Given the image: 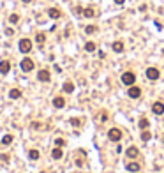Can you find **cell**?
Listing matches in <instances>:
<instances>
[{"instance_id": "obj_29", "label": "cell", "mask_w": 164, "mask_h": 173, "mask_svg": "<svg viewBox=\"0 0 164 173\" xmlns=\"http://www.w3.org/2000/svg\"><path fill=\"white\" fill-rule=\"evenodd\" d=\"M101 118H102V120H106V118H108V113H106V111H102V113H101Z\"/></svg>"}, {"instance_id": "obj_16", "label": "cell", "mask_w": 164, "mask_h": 173, "mask_svg": "<svg viewBox=\"0 0 164 173\" xmlns=\"http://www.w3.org/2000/svg\"><path fill=\"white\" fill-rule=\"evenodd\" d=\"M9 97L11 99H19L21 97V90L19 89H11L9 90Z\"/></svg>"}, {"instance_id": "obj_6", "label": "cell", "mask_w": 164, "mask_h": 173, "mask_svg": "<svg viewBox=\"0 0 164 173\" xmlns=\"http://www.w3.org/2000/svg\"><path fill=\"white\" fill-rule=\"evenodd\" d=\"M127 95H129L131 99H138V97H141V89H139V86L131 85V86H129V90H127Z\"/></svg>"}, {"instance_id": "obj_27", "label": "cell", "mask_w": 164, "mask_h": 173, "mask_svg": "<svg viewBox=\"0 0 164 173\" xmlns=\"http://www.w3.org/2000/svg\"><path fill=\"white\" fill-rule=\"evenodd\" d=\"M55 143H57V147H64V145H65V140H64V138H57Z\"/></svg>"}, {"instance_id": "obj_23", "label": "cell", "mask_w": 164, "mask_h": 173, "mask_svg": "<svg viewBox=\"0 0 164 173\" xmlns=\"http://www.w3.org/2000/svg\"><path fill=\"white\" fill-rule=\"evenodd\" d=\"M35 41H37V44H44V41H46V35H44L42 32H39V34L35 35Z\"/></svg>"}, {"instance_id": "obj_10", "label": "cell", "mask_w": 164, "mask_h": 173, "mask_svg": "<svg viewBox=\"0 0 164 173\" xmlns=\"http://www.w3.org/2000/svg\"><path fill=\"white\" fill-rule=\"evenodd\" d=\"M125 168H127V171H131V173H138L139 170H141V164H139V163H134V161H131Z\"/></svg>"}, {"instance_id": "obj_1", "label": "cell", "mask_w": 164, "mask_h": 173, "mask_svg": "<svg viewBox=\"0 0 164 173\" xmlns=\"http://www.w3.org/2000/svg\"><path fill=\"white\" fill-rule=\"evenodd\" d=\"M122 83H124V85H127V86L134 85V83H136V74H134V73H131V71L124 73V74H122Z\"/></svg>"}, {"instance_id": "obj_30", "label": "cell", "mask_w": 164, "mask_h": 173, "mask_svg": "<svg viewBox=\"0 0 164 173\" xmlns=\"http://www.w3.org/2000/svg\"><path fill=\"white\" fill-rule=\"evenodd\" d=\"M124 2H125V0H115V4H118V6H122Z\"/></svg>"}, {"instance_id": "obj_24", "label": "cell", "mask_w": 164, "mask_h": 173, "mask_svg": "<svg viewBox=\"0 0 164 173\" xmlns=\"http://www.w3.org/2000/svg\"><path fill=\"white\" fill-rule=\"evenodd\" d=\"M150 138H152L150 131H147V129H143V133H141V140H143V141H148Z\"/></svg>"}, {"instance_id": "obj_15", "label": "cell", "mask_w": 164, "mask_h": 173, "mask_svg": "<svg viewBox=\"0 0 164 173\" xmlns=\"http://www.w3.org/2000/svg\"><path fill=\"white\" fill-rule=\"evenodd\" d=\"M62 156H64V152H62L60 147H55V148L51 150V157H53V159H62Z\"/></svg>"}, {"instance_id": "obj_18", "label": "cell", "mask_w": 164, "mask_h": 173, "mask_svg": "<svg viewBox=\"0 0 164 173\" xmlns=\"http://www.w3.org/2000/svg\"><path fill=\"white\" fill-rule=\"evenodd\" d=\"M83 16H85V18H93V16H95V11H93V7L83 9Z\"/></svg>"}, {"instance_id": "obj_12", "label": "cell", "mask_w": 164, "mask_h": 173, "mask_svg": "<svg viewBox=\"0 0 164 173\" xmlns=\"http://www.w3.org/2000/svg\"><path fill=\"white\" fill-rule=\"evenodd\" d=\"M53 106L60 110V108H64V106H65V99H64L62 95H57V97L53 99Z\"/></svg>"}, {"instance_id": "obj_11", "label": "cell", "mask_w": 164, "mask_h": 173, "mask_svg": "<svg viewBox=\"0 0 164 173\" xmlns=\"http://www.w3.org/2000/svg\"><path fill=\"white\" fill-rule=\"evenodd\" d=\"M48 16L53 18V19H58V18L62 16V11L57 9V7H51V9H48Z\"/></svg>"}, {"instance_id": "obj_3", "label": "cell", "mask_w": 164, "mask_h": 173, "mask_svg": "<svg viewBox=\"0 0 164 173\" xmlns=\"http://www.w3.org/2000/svg\"><path fill=\"white\" fill-rule=\"evenodd\" d=\"M108 138L111 141H120L122 140V131H120V129H116V127H113V129L108 131Z\"/></svg>"}, {"instance_id": "obj_5", "label": "cell", "mask_w": 164, "mask_h": 173, "mask_svg": "<svg viewBox=\"0 0 164 173\" xmlns=\"http://www.w3.org/2000/svg\"><path fill=\"white\" fill-rule=\"evenodd\" d=\"M145 74H147V78H148L150 81H155V80H159V76H161V73H159L157 67H148Z\"/></svg>"}, {"instance_id": "obj_14", "label": "cell", "mask_w": 164, "mask_h": 173, "mask_svg": "<svg viewBox=\"0 0 164 173\" xmlns=\"http://www.w3.org/2000/svg\"><path fill=\"white\" fill-rule=\"evenodd\" d=\"M125 154H127V157H131V159H136V157H138V154H139V150H138L136 147H129Z\"/></svg>"}, {"instance_id": "obj_8", "label": "cell", "mask_w": 164, "mask_h": 173, "mask_svg": "<svg viewBox=\"0 0 164 173\" xmlns=\"http://www.w3.org/2000/svg\"><path fill=\"white\" fill-rule=\"evenodd\" d=\"M152 111H154L155 115H164V102H161V101L154 102V106H152Z\"/></svg>"}, {"instance_id": "obj_4", "label": "cell", "mask_w": 164, "mask_h": 173, "mask_svg": "<svg viewBox=\"0 0 164 173\" xmlns=\"http://www.w3.org/2000/svg\"><path fill=\"white\" fill-rule=\"evenodd\" d=\"M18 46H19V51H21V53H28V51L32 50V41H30V39H21Z\"/></svg>"}, {"instance_id": "obj_25", "label": "cell", "mask_w": 164, "mask_h": 173, "mask_svg": "<svg viewBox=\"0 0 164 173\" xmlns=\"http://www.w3.org/2000/svg\"><path fill=\"white\" fill-rule=\"evenodd\" d=\"M148 124H150V122H148L145 117H143L141 120H139V127H141V129H147V127H148Z\"/></svg>"}, {"instance_id": "obj_9", "label": "cell", "mask_w": 164, "mask_h": 173, "mask_svg": "<svg viewBox=\"0 0 164 173\" xmlns=\"http://www.w3.org/2000/svg\"><path fill=\"white\" fill-rule=\"evenodd\" d=\"M11 71V62L9 60H2L0 62V74H7Z\"/></svg>"}, {"instance_id": "obj_22", "label": "cell", "mask_w": 164, "mask_h": 173, "mask_svg": "<svg viewBox=\"0 0 164 173\" xmlns=\"http://www.w3.org/2000/svg\"><path fill=\"white\" fill-rule=\"evenodd\" d=\"M85 32H86L88 35H92V34L97 32V27H95V25H86V27H85Z\"/></svg>"}, {"instance_id": "obj_31", "label": "cell", "mask_w": 164, "mask_h": 173, "mask_svg": "<svg viewBox=\"0 0 164 173\" xmlns=\"http://www.w3.org/2000/svg\"><path fill=\"white\" fill-rule=\"evenodd\" d=\"M21 2H25V4H30V2H32V0H21Z\"/></svg>"}, {"instance_id": "obj_20", "label": "cell", "mask_w": 164, "mask_h": 173, "mask_svg": "<svg viewBox=\"0 0 164 173\" xmlns=\"http://www.w3.org/2000/svg\"><path fill=\"white\" fill-rule=\"evenodd\" d=\"M73 90H74V85H73L71 81H65V83H64V92H67V94H71Z\"/></svg>"}, {"instance_id": "obj_7", "label": "cell", "mask_w": 164, "mask_h": 173, "mask_svg": "<svg viewBox=\"0 0 164 173\" xmlns=\"http://www.w3.org/2000/svg\"><path fill=\"white\" fill-rule=\"evenodd\" d=\"M37 80H39V81H44V83H46V81H50V80H51L50 71H48V69H41V71L37 73Z\"/></svg>"}, {"instance_id": "obj_17", "label": "cell", "mask_w": 164, "mask_h": 173, "mask_svg": "<svg viewBox=\"0 0 164 173\" xmlns=\"http://www.w3.org/2000/svg\"><path fill=\"white\" fill-rule=\"evenodd\" d=\"M28 157H30L32 161H37V159L41 157V154H39V150H35V148H32V150H28Z\"/></svg>"}, {"instance_id": "obj_28", "label": "cell", "mask_w": 164, "mask_h": 173, "mask_svg": "<svg viewBox=\"0 0 164 173\" xmlns=\"http://www.w3.org/2000/svg\"><path fill=\"white\" fill-rule=\"evenodd\" d=\"M71 124H73L74 127H80V125H81V120H78V118H71Z\"/></svg>"}, {"instance_id": "obj_19", "label": "cell", "mask_w": 164, "mask_h": 173, "mask_svg": "<svg viewBox=\"0 0 164 173\" xmlns=\"http://www.w3.org/2000/svg\"><path fill=\"white\" fill-rule=\"evenodd\" d=\"M85 50H86V51H95V50H97V44H95L93 41H88L86 44H85Z\"/></svg>"}, {"instance_id": "obj_21", "label": "cell", "mask_w": 164, "mask_h": 173, "mask_svg": "<svg viewBox=\"0 0 164 173\" xmlns=\"http://www.w3.org/2000/svg\"><path fill=\"white\" fill-rule=\"evenodd\" d=\"M12 140H14L12 134H6V136H2V145H11Z\"/></svg>"}, {"instance_id": "obj_13", "label": "cell", "mask_w": 164, "mask_h": 173, "mask_svg": "<svg viewBox=\"0 0 164 173\" xmlns=\"http://www.w3.org/2000/svg\"><path fill=\"white\" fill-rule=\"evenodd\" d=\"M111 48H113L115 53H122V51H124V42H122V41H115Z\"/></svg>"}, {"instance_id": "obj_2", "label": "cell", "mask_w": 164, "mask_h": 173, "mask_svg": "<svg viewBox=\"0 0 164 173\" xmlns=\"http://www.w3.org/2000/svg\"><path fill=\"white\" fill-rule=\"evenodd\" d=\"M19 67H21L23 73H30V71L34 69V60H32V58H23V60L19 62Z\"/></svg>"}, {"instance_id": "obj_26", "label": "cell", "mask_w": 164, "mask_h": 173, "mask_svg": "<svg viewBox=\"0 0 164 173\" xmlns=\"http://www.w3.org/2000/svg\"><path fill=\"white\" fill-rule=\"evenodd\" d=\"M9 21H11V23H18L19 16H18V14H11V16H9Z\"/></svg>"}]
</instances>
